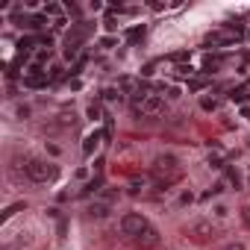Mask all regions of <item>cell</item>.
Masks as SVG:
<instances>
[{
	"label": "cell",
	"instance_id": "1",
	"mask_svg": "<svg viewBox=\"0 0 250 250\" xmlns=\"http://www.w3.org/2000/svg\"><path fill=\"white\" fill-rule=\"evenodd\" d=\"M153 177L159 180L156 188H168V186L180 177V162H177V156H174V153H159V156L153 159Z\"/></svg>",
	"mask_w": 250,
	"mask_h": 250
},
{
	"label": "cell",
	"instance_id": "2",
	"mask_svg": "<svg viewBox=\"0 0 250 250\" xmlns=\"http://www.w3.org/2000/svg\"><path fill=\"white\" fill-rule=\"evenodd\" d=\"M24 171H27V177L33 180V183H39V186H44V183H53L56 180V165L53 162H44V159H27V165H24Z\"/></svg>",
	"mask_w": 250,
	"mask_h": 250
},
{
	"label": "cell",
	"instance_id": "3",
	"mask_svg": "<svg viewBox=\"0 0 250 250\" xmlns=\"http://www.w3.org/2000/svg\"><path fill=\"white\" fill-rule=\"evenodd\" d=\"M118 227H121V232H124V235L139 238V235H142L150 224H147V218H145L142 212H127V215L121 218V224H118Z\"/></svg>",
	"mask_w": 250,
	"mask_h": 250
},
{
	"label": "cell",
	"instance_id": "4",
	"mask_svg": "<svg viewBox=\"0 0 250 250\" xmlns=\"http://www.w3.org/2000/svg\"><path fill=\"white\" fill-rule=\"evenodd\" d=\"M186 235L191 238V241H197V244H203V241H212L215 235H218V227L212 224V221H194L188 229H186Z\"/></svg>",
	"mask_w": 250,
	"mask_h": 250
},
{
	"label": "cell",
	"instance_id": "5",
	"mask_svg": "<svg viewBox=\"0 0 250 250\" xmlns=\"http://www.w3.org/2000/svg\"><path fill=\"white\" fill-rule=\"evenodd\" d=\"M162 109H165V97L162 94H147V100H145V106H142V118H156V115H162Z\"/></svg>",
	"mask_w": 250,
	"mask_h": 250
},
{
	"label": "cell",
	"instance_id": "6",
	"mask_svg": "<svg viewBox=\"0 0 250 250\" xmlns=\"http://www.w3.org/2000/svg\"><path fill=\"white\" fill-rule=\"evenodd\" d=\"M136 244H139L142 250H153V247L159 244V229H156V227H147V229L136 238Z\"/></svg>",
	"mask_w": 250,
	"mask_h": 250
},
{
	"label": "cell",
	"instance_id": "7",
	"mask_svg": "<svg viewBox=\"0 0 250 250\" xmlns=\"http://www.w3.org/2000/svg\"><path fill=\"white\" fill-rule=\"evenodd\" d=\"M97 145H100V133L94 130V133L85 139V145H83V153H85V156H91V150H97Z\"/></svg>",
	"mask_w": 250,
	"mask_h": 250
},
{
	"label": "cell",
	"instance_id": "8",
	"mask_svg": "<svg viewBox=\"0 0 250 250\" xmlns=\"http://www.w3.org/2000/svg\"><path fill=\"white\" fill-rule=\"evenodd\" d=\"M109 215V203H91L88 206V218H106Z\"/></svg>",
	"mask_w": 250,
	"mask_h": 250
},
{
	"label": "cell",
	"instance_id": "9",
	"mask_svg": "<svg viewBox=\"0 0 250 250\" xmlns=\"http://www.w3.org/2000/svg\"><path fill=\"white\" fill-rule=\"evenodd\" d=\"M103 100H106V103H121V100H124V91H121V88H106V91H103Z\"/></svg>",
	"mask_w": 250,
	"mask_h": 250
},
{
	"label": "cell",
	"instance_id": "10",
	"mask_svg": "<svg viewBox=\"0 0 250 250\" xmlns=\"http://www.w3.org/2000/svg\"><path fill=\"white\" fill-rule=\"evenodd\" d=\"M145 186H147V180H145V177H133V180H130V191H133V194H139Z\"/></svg>",
	"mask_w": 250,
	"mask_h": 250
},
{
	"label": "cell",
	"instance_id": "11",
	"mask_svg": "<svg viewBox=\"0 0 250 250\" xmlns=\"http://www.w3.org/2000/svg\"><path fill=\"white\" fill-rule=\"evenodd\" d=\"M80 56V44H65V59L71 62V59H77Z\"/></svg>",
	"mask_w": 250,
	"mask_h": 250
},
{
	"label": "cell",
	"instance_id": "12",
	"mask_svg": "<svg viewBox=\"0 0 250 250\" xmlns=\"http://www.w3.org/2000/svg\"><path fill=\"white\" fill-rule=\"evenodd\" d=\"M200 106H203L206 112H215V109H218V97H203V100H200Z\"/></svg>",
	"mask_w": 250,
	"mask_h": 250
},
{
	"label": "cell",
	"instance_id": "13",
	"mask_svg": "<svg viewBox=\"0 0 250 250\" xmlns=\"http://www.w3.org/2000/svg\"><path fill=\"white\" fill-rule=\"evenodd\" d=\"M88 118H91V121H100V103H91V106H88Z\"/></svg>",
	"mask_w": 250,
	"mask_h": 250
},
{
	"label": "cell",
	"instance_id": "14",
	"mask_svg": "<svg viewBox=\"0 0 250 250\" xmlns=\"http://www.w3.org/2000/svg\"><path fill=\"white\" fill-rule=\"evenodd\" d=\"M209 168H218V171H221V168H227V165H224L221 156H209Z\"/></svg>",
	"mask_w": 250,
	"mask_h": 250
},
{
	"label": "cell",
	"instance_id": "15",
	"mask_svg": "<svg viewBox=\"0 0 250 250\" xmlns=\"http://www.w3.org/2000/svg\"><path fill=\"white\" fill-rule=\"evenodd\" d=\"M177 74H180V77H191V68H188V65H177Z\"/></svg>",
	"mask_w": 250,
	"mask_h": 250
},
{
	"label": "cell",
	"instance_id": "16",
	"mask_svg": "<svg viewBox=\"0 0 250 250\" xmlns=\"http://www.w3.org/2000/svg\"><path fill=\"white\" fill-rule=\"evenodd\" d=\"M191 200H194V194H191V191H183V197H180V203H183V206H188Z\"/></svg>",
	"mask_w": 250,
	"mask_h": 250
},
{
	"label": "cell",
	"instance_id": "17",
	"mask_svg": "<svg viewBox=\"0 0 250 250\" xmlns=\"http://www.w3.org/2000/svg\"><path fill=\"white\" fill-rule=\"evenodd\" d=\"M47 12H50V15H56V18H59V15H62V6H56V3H50V6H47Z\"/></svg>",
	"mask_w": 250,
	"mask_h": 250
},
{
	"label": "cell",
	"instance_id": "18",
	"mask_svg": "<svg viewBox=\"0 0 250 250\" xmlns=\"http://www.w3.org/2000/svg\"><path fill=\"white\" fill-rule=\"evenodd\" d=\"M227 250H244V244H229Z\"/></svg>",
	"mask_w": 250,
	"mask_h": 250
},
{
	"label": "cell",
	"instance_id": "19",
	"mask_svg": "<svg viewBox=\"0 0 250 250\" xmlns=\"http://www.w3.org/2000/svg\"><path fill=\"white\" fill-rule=\"evenodd\" d=\"M244 218H247V224H250V206H247V209H244Z\"/></svg>",
	"mask_w": 250,
	"mask_h": 250
}]
</instances>
